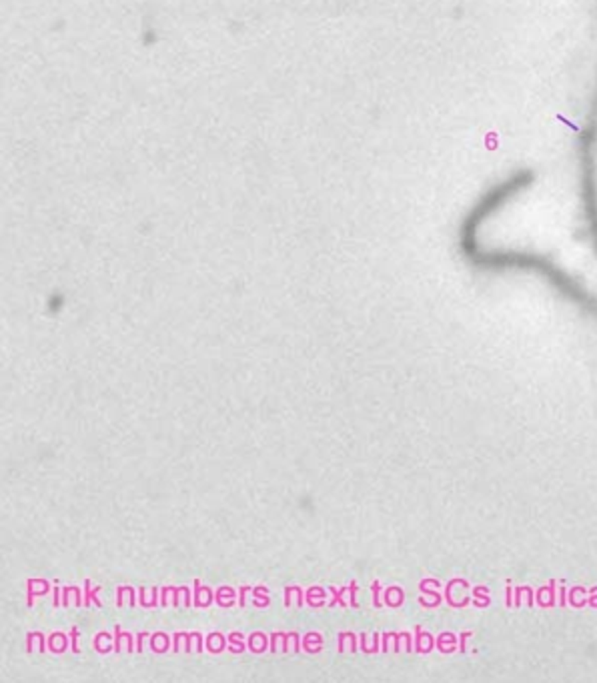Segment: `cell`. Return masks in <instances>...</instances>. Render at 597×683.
<instances>
[{"instance_id":"obj_1","label":"cell","mask_w":597,"mask_h":683,"mask_svg":"<svg viewBox=\"0 0 597 683\" xmlns=\"http://www.w3.org/2000/svg\"><path fill=\"white\" fill-rule=\"evenodd\" d=\"M575 186L583 229L597 237V66L589 101L575 132Z\"/></svg>"}]
</instances>
